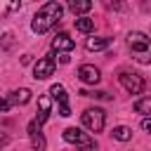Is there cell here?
Returning <instances> with one entry per match:
<instances>
[{"label":"cell","instance_id":"obj_1","mask_svg":"<svg viewBox=\"0 0 151 151\" xmlns=\"http://www.w3.org/2000/svg\"><path fill=\"white\" fill-rule=\"evenodd\" d=\"M61 17H64V7L59 2H47L35 12V17L31 21V28L35 33H47L50 28H54L61 21Z\"/></svg>","mask_w":151,"mask_h":151},{"label":"cell","instance_id":"obj_2","mask_svg":"<svg viewBox=\"0 0 151 151\" xmlns=\"http://www.w3.org/2000/svg\"><path fill=\"white\" fill-rule=\"evenodd\" d=\"M127 47L132 57L139 64H151V38L142 31H130L127 33Z\"/></svg>","mask_w":151,"mask_h":151},{"label":"cell","instance_id":"obj_3","mask_svg":"<svg viewBox=\"0 0 151 151\" xmlns=\"http://www.w3.org/2000/svg\"><path fill=\"white\" fill-rule=\"evenodd\" d=\"M104 123H106V113L101 109H85L83 111V125L90 132H101Z\"/></svg>","mask_w":151,"mask_h":151},{"label":"cell","instance_id":"obj_4","mask_svg":"<svg viewBox=\"0 0 151 151\" xmlns=\"http://www.w3.org/2000/svg\"><path fill=\"white\" fill-rule=\"evenodd\" d=\"M64 139L68 144H76V146H83V149H94L97 146V142L90 134H85L83 130H78V127H66L64 130Z\"/></svg>","mask_w":151,"mask_h":151},{"label":"cell","instance_id":"obj_5","mask_svg":"<svg viewBox=\"0 0 151 151\" xmlns=\"http://www.w3.org/2000/svg\"><path fill=\"white\" fill-rule=\"evenodd\" d=\"M118 80H120V85H123L130 94H139V92H144V78L137 76V73L123 71V73L118 76Z\"/></svg>","mask_w":151,"mask_h":151},{"label":"cell","instance_id":"obj_6","mask_svg":"<svg viewBox=\"0 0 151 151\" xmlns=\"http://www.w3.org/2000/svg\"><path fill=\"white\" fill-rule=\"evenodd\" d=\"M54 59H52V54H47V57H42V59H38L35 61V66H33V78L35 80H45V78H50L52 73H54Z\"/></svg>","mask_w":151,"mask_h":151},{"label":"cell","instance_id":"obj_7","mask_svg":"<svg viewBox=\"0 0 151 151\" xmlns=\"http://www.w3.org/2000/svg\"><path fill=\"white\" fill-rule=\"evenodd\" d=\"M50 94L54 97V101L59 104V116H71V109H68V94H66V90H64V85H52L50 87Z\"/></svg>","mask_w":151,"mask_h":151},{"label":"cell","instance_id":"obj_8","mask_svg":"<svg viewBox=\"0 0 151 151\" xmlns=\"http://www.w3.org/2000/svg\"><path fill=\"white\" fill-rule=\"evenodd\" d=\"M78 78H80L85 85H97V83L101 80V73H99L97 66H92V64H83V66L78 68Z\"/></svg>","mask_w":151,"mask_h":151},{"label":"cell","instance_id":"obj_9","mask_svg":"<svg viewBox=\"0 0 151 151\" xmlns=\"http://www.w3.org/2000/svg\"><path fill=\"white\" fill-rule=\"evenodd\" d=\"M52 99H54L52 94H45V97H40V99H38V109H40V111H38V116H35L33 120H35L40 127H42V125L47 123V118H50V111H52Z\"/></svg>","mask_w":151,"mask_h":151},{"label":"cell","instance_id":"obj_10","mask_svg":"<svg viewBox=\"0 0 151 151\" xmlns=\"http://www.w3.org/2000/svg\"><path fill=\"white\" fill-rule=\"evenodd\" d=\"M73 38L68 35V33H57L54 38H52V50L54 52H71L73 50Z\"/></svg>","mask_w":151,"mask_h":151},{"label":"cell","instance_id":"obj_11","mask_svg":"<svg viewBox=\"0 0 151 151\" xmlns=\"http://www.w3.org/2000/svg\"><path fill=\"white\" fill-rule=\"evenodd\" d=\"M109 45H111V38H87V42H85V47L90 52H101Z\"/></svg>","mask_w":151,"mask_h":151},{"label":"cell","instance_id":"obj_12","mask_svg":"<svg viewBox=\"0 0 151 151\" xmlns=\"http://www.w3.org/2000/svg\"><path fill=\"white\" fill-rule=\"evenodd\" d=\"M68 7H71V12H73L76 17H80V14H87V12L92 9V0H71Z\"/></svg>","mask_w":151,"mask_h":151},{"label":"cell","instance_id":"obj_13","mask_svg":"<svg viewBox=\"0 0 151 151\" xmlns=\"http://www.w3.org/2000/svg\"><path fill=\"white\" fill-rule=\"evenodd\" d=\"M9 99H12V104H28L31 101V90H26V87L14 90V92H9Z\"/></svg>","mask_w":151,"mask_h":151},{"label":"cell","instance_id":"obj_14","mask_svg":"<svg viewBox=\"0 0 151 151\" xmlns=\"http://www.w3.org/2000/svg\"><path fill=\"white\" fill-rule=\"evenodd\" d=\"M134 111L142 116H151V97H139L134 101Z\"/></svg>","mask_w":151,"mask_h":151},{"label":"cell","instance_id":"obj_15","mask_svg":"<svg viewBox=\"0 0 151 151\" xmlns=\"http://www.w3.org/2000/svg\"><path fill=\"white\" fill-rule=\"evenodd\" d=\"M76 28H78L80 33H90V31L94 28V21H92V19H87L85 14H80V17L76 19Z\"/></svg>","mask_w":151,"mask_h":151},{"label":"cell","instance_id":"obj_16","mask_svg":"<svg viewBox=\"0 0 151 151\" xmlns=\"http://www.w3.org/2000/svg\"><path fill=\"white\" fill-rule=\"evenodd\" d=\"M113 139H118V142H127V139H132V130L125 127V125H118V127H113Z\"/></svg>","mask_w":151,"mask_h":151},{"label":"cell","instance_id":"obj_17","mask_svg":"<svg viewBox=\"0 0 151 151\" xmlns=\"http://www.w3.org/2000/svg\"><path fill=\"white\" fill-rule=\"evenodd\" d=\"M31 142H33V146H35V149H40V151L45 149V139H42V134H40V132H33V134H31Z\"/></svg>","mask_w":151,"mask_h":151},{"label":"cell","instance_id":"obj_18","mask_svg":"<svg viewBox=\"0 0 151 151\" xmlns=\"http://www.w3.org/2000/svg\"><path fill=\"white\" fill-rule=\"evenodd\" d=\"M17 9H21V0H5V12L9 14V12H17Z\"/></svg>","mask_w":151,"mask_h":151},{"label":"cell","instance_id":"obj_19","mask_svg":"<svg viewBox=\"0 0 151 151\" xmlns=\"http://www.w3.org/2000/svg\"><path fill=\"white\" fill-rule=\"evenodd\" d=\"M80 94H83V97H97V99H109V94H106V92H87V90H80Z\"/></svg>","mask_w":151,"mask_h":151},{"label":"cell","instance_id":"obj_20","mask_svg":"<svg viewBox=\"0 0 151 151\" xmlns=\"http://www.w3.org/2000/svg\"><path fill=\"white\" fill-rule=\"evenodd\" d=\"M142 130L151 134V118H149V116H144V118H142Z\"/></svg>","mask_w":151,"mask_h":151},{"label":"cell","instance_id":"obj_21","mask_svg":"<svg viewBox=\"0 0 151 151\" xmlns=\"http://www.w3.org/2000/svg\"><path fill=\"white\" fill-rule=\"evenodd\" d=\"M68 2H71V0H68Z\"/></svg>","mask_w":151,"mask_h":151}]
</instances>
